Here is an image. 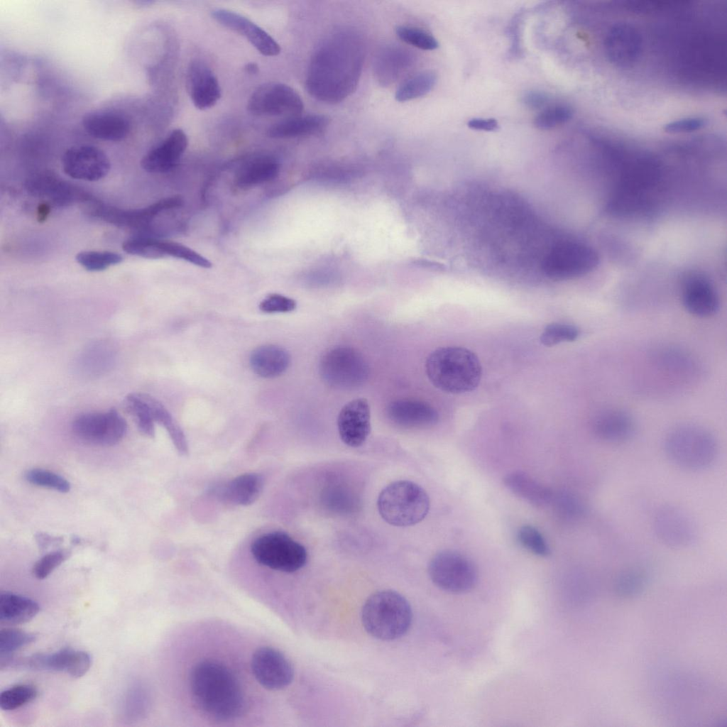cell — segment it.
I'll return each instance as SVG.
<instances>
[{"label":"cell","instance_id":"7c38bea8","mask_svg":"<svg viewBox=\"0 0 727 727\" xmlns=\"http://www.w3.org/2000/svg\"><path fill=\"white\" fill-rule=\"evenodd\" d=\"M72 432L80 440L101 447L112 446L125 436L127 424L116 410L86 412L75 418Z\"/></svg>","mask_w":727,"mask_h":727},{"label":"cell","instance_id":"5bb4252c","mask_svg":"<svg viewBox=\"0 0 727 727\" xmlns=\"http://www.w3.org/2000/svg\"><path fill=\"white\" fill-rule=\"evenodd\" d=\"M182 204L183 199L178 195L165 197L144 208L135 209L96 204L92 207L90 214L117 226L148 232L155 217L163 212L177 209Z\"/></svg>","mask_w":727,"mask_h":727},{"label":"cell","instance_id":"7bdbcfd3","mask_svg":"<svg viewBox=\"0 0 727 727\" xmlns=\"http://www.w3.org/2000/svg\"><path fill=\"white\" fill-rule=\"evenodd\" d=\"M579 334V329L574 325L552 323L544 329L540 336V341L545 346H552L561 342L574 341Z\"/></svg>","mask_w":727,"mask_h":727},{"label":"cell","instance_id":"44dd1931","mask_svg":"<svg viewBox=\"0 0 727 727\" xmlns=\"http://www.w3.org/2000/svg\"><path fill=\"white\" fill-rule=\"evenodd\" d=\"M340 439L347 446L358 447L368 438L371 431L369 404L365 398H356L341 409L337 418Z\"/></svg>","mask_w":727,"mask_h":727},{"label":"cell","instance_id":"680465c9","mask_svg":"<svg viewBox=\"0 0 727 727\" xmlns=\"http://www.w3.org/2000/svg\"><path fill=\"white\" fill-rule=\"evenodd\" d=\"M49 205L48 204H42L38 207V219L40 220L45 219L49 213Z\"/></svg>","mask_w":727,"mask_h":727},{"label":"cell","instance_id":"8992f818","mask_svg":"<svg viewBox=\"0 0 727 727\" xmlns=\"http://www.w3.org/2000/svg\"><path fill=\"white\" fill-rule=\"evenodd\" d=\"M664 448L671 462L688 471L709 468L718 454L714 436L705 428L694 425L677 426L669 431L665 439Z\"/></svg>","mask_w":727,"mask_h":727},{"label":"cell","instance_id":"60d3db41","mask_svg":"<svg viewBox=\"0 0 727 727\" xmlns=\"http://www.w3.org/2000/svg\"><path fill=\"white\" fill-rule=\"evenodd\" d=\"M37 689L31 684H18L3 691L0 695L1 709L14 710L28 704L37 696Z\"/></svg>","mask_w":727,"mask_h":727},{"label":"cell","instance_id":"603a6c76","mask_svg":"<svg viewBox=\"0 0 727 727\" xmlns=\"http://www.w3.org/2000/svg\"><path fill=\"white\" fill-rule=\"evenodd\" d=\"M187 144L185 133L180 129H174L144 155L141 161V167L151 173L168 172L178 163Z\"/></svg>","mask_w":727,"mask_h":727},{"label":"cell","instance_id":"9c48e42d","mask_svg":"<svg viewBox=\"0 0 727 727\" xmlns=\"http://www.w3.org/2000/svg\"><path fill=\"white\" fill-rule=\"evenodd\" d=\"M251 552L258 564L286 573L300 569L307 560L305 547L283 532L259 536L252 542Z\"/></svg>","mask_w":727,"mask_h":727},{"label":"cell","instance_id":"52a82bcc","mask_svg":"<svg viewBox=\"0 0 727 727\" xmlns=\"http://www.w3.org/2000/svg\"><path fill=\"white\" fill-rule=\"evenodd\" d=\"M377 507L388 524L407 527L421 522L430 509V498L418 484L400 480L390 483L380 493Z\"/></svg>","mask_w":727,"mask_h":727},{"label":"cell","instance_id":"7402d4cb","mask_svg":"<svg viewBox=\"0 0 727 727\" xmlns=\"http://www.w3.org/2000/svg\"><path fill=\"white\" fill-rule=\"evenodd\" d=\"M186 85L193 104L200 110L214 106L222 96L217 77L212 69L199 60L190 62L186 73Z\"/></svg>","mask_w":727,"mask_h":727},{"label":"cell","instance_id":"f1b7e54d","mask_svg":"<svg viewBox=\"0 0 727 727\" xmlns=\"http://www.w3.org/2000/svg\"><path fill=\"white\" fill-rule=\"evenodd\" d=\"M280 171L278 160L270 155H257L244 161L238 168L234 183L241 189H248L274 180Z\"/></svg>","mask_w":727,"mask_h":727},{"label":"cell","instance_id":"9f6ffc18","mask_svg":"<svg viewBox=\"0 0 727 727\" xmlns=\"http://www.w3.org/2000/svg\"><path fill=\"white\" fill-rule=\"evenodd\" d=\"M469 128L484 131H494L498 129V123L493 118H474L467 122Z\"/></svg>","mask_w":727,"mask_h":727},{"label":"cell","instance_id":"30bf717a","mask_svg":"<svg viewBox=\"0 0 727 727\" xmlns=\"http://www.w3.org/2000/svg\"><path fill=\"white\" fill-rule=\"evenodd\" d=\"M319 373L329 386L338 389H354L362 386L369 376L364 356L349 346H337L322 356Z\"/></svg>","mask_w":727,"mask_h":727},{"label":"cell","instance_id":"d590c367","mask_svg":"<svg viewBox=\"0 0 727 727\" xmlns=\"http://www.w3.org/2000/svg\"><path fill=\"white\" fill-rule=\"evenodd\" d=\"M145 397L150 406L154 421L165 428L177 452L181 455H186L188 452V445L185 435L180 425L159 400L146 393H145Z\"/></svg>","mask_w":727,"mask_h":727},{"label":"cell","instance_id":"f907efd6","mask_svg":"<svg viewBox=\"0 0 727 727\" xmlns=\"http://www.w3.org/2000/svg\"><path fill=\"white\" fill-rule=\"evenodd\" d=\"M297 306L295 300L287 296L273 293L266 296L259 305L261 311L265 313L290 312Z\"/></svg>","mask_w":727,"mask_h":727},{"label":"cell","instance_id":"83f0119b","mask_svg":"<svg viewBox=\"0 0 727 727\" xmlns=\"http://www.w3.org/2000/svg\"><path fill=\"white\" fill-rule=\"evenodd\" d=\"M263 488L262 476L256 473H248L215 487L212 491L218 498L225 503L249 505L258 498Z\"/></svg>","mask_w":727,"mask_h":727},{"label":"cell","instance_id":"6da1fadb","mask_svg":"<svg viewBox=\"0 0 727 727\" xmlns=\"http://www.w3.org/2000/svg\"><path fill=\"white\" fill-rule=\"evenodd\" d=\"M364 58V42L357 31H335L317 45L311 57L306 77L307 92L326 103L343 101L356 89Z\"/></svg>","mask_w":727,"mask_h":727},{"label":"cell","instance_id":"cb8c5ba5","mask_svg":"<svg viewBox=\"0 0 727 727\" xmlns=\"http://www.w3.org/2000/svg\"><path fill=\"white\" fill-rule=\"evenodd\" d=\"M641 48L640 33L628 23L613 26L605 39V50L609 60L623 67L630 66L637 61Z\"/></svg>","mask_w":727,"mask_h":727},{"label":"cell","instance_id":"bcb514c9","mask_svg":"<svg viewBox=\"0 0 727 727\" xmlns=\"http://www.w3.org/2000/svg\"><path fill=\"white\" fill-rule=\"evenodd\" d=\"M398 38L405 43L425 50L438 48L437 39L427 31L411 26H399L395 29Z\"/></svg>","mask_w":727,"mask_h":727},{"label":"cell","instance_id":"484cf974","mask_svg":"<svg viewBox=\"0 0 727 727\" xmlns=\"http://www.w3.org/2000/svg\"><path fill=\"white\" fill-rule=\"evenodd\" d=\"M386 414L393 423L405 428L427 427L439 420V414L432 405L417 400H394L388 405Z\"/></svg>","mask_w":727,"mask_h":727},{"label":"cell","instance_id":"ffe728a7","mask_svg":"<svg viewBox=\"0 0 727 727\" xmlns=\"http://www.w3.org/2000/svg\"><path fill=\"white\" fill-rule=\"evenodd\" d=\"M25 186L30 194L47 198L57 207H65L75 202L91 199L86 192L51 172H43L31 176Z\"/></svg>","mask_w":727,"mask_h":727},{"label":"cell","instance_id":"e0dca14e","mask_svg":"<svg viewBox=\"0 0 727 727\" xmlns=\"http://www.w3.org/2000/svg\"><path fill=\"white\" fill-rule=\"evenodd\" d=\"M251 666L257 682L270 690L286 687L294 677L293 668L288 660L280 652L270 647L256 650Z\"/></svg>","mask_w":727,"mask_h":727},{"label":"cell","instance_id":"816d5d0a","mask_svg":"<svg viewBox=\"0 0 727 727\" xmlns=\"http://www.w3.org/2000/svg\"><path fill=\"white\" fill-rule=\"evenodd\" d=\"M559 508L563 514L570 518H579L586 513L584 502L575 495L564 493L558 498Z\"/></svg>","mask_w":727,"mask_h":727},{"label":"cell","instance_id":"11a10c76","mask_svg":"<svg viewBox=\"0 0 727 727\" xmlns=\"http://www.w3.org/2000/svg\"><path fill=\"white\" fill-rule=\"evenodd\" d=\"M550 100V97L547 93L536 89L526 91L521 97L522 103L528 108L532 109L544 108Z\"/></svg>","mask_w":727,"mask_h":727},{"label":"cell","instance_id":"3957f363","mask_svg":"<svg viewBox=\"0 0 727 727\" xmlns=\"http://www.w3.org/2000/svg\"><path fill=\"white\" fill-rule=\"evenodd\" d=\"M425 370L436 388L452 394L474 390L482 374L477 356L466 348L454 346L433 351L426 360Z\"/></svg>","mask_w":727,"mask_h":727},{"label":"cell","instance_id":"7a4b0ae2","mask_svg":"<svg viewBox=\"0 0 727 727\" xmlns=\"http://www.w3.org/2000/svg\"><path fill=\"white\" fill-rule=\"evenodd\" d=\"M194 701L210 716L229 721L240 716L245 707L241 685L233 672L213 660L197 663L190 674Z\"/></svg>","mask_w":727,"mask_h":727},{"label":"cell","instance_id":"c3c4849f","mask_svg":"<svg viewBox=\"0 0 727 727\" xmlns=\"http://www.w3.org/2000/svg\"><path fill=\"white\" fill-rule=\"evenodd\" d=\"M70 555L68 550H58L50 552L40 558L33 566V574L38 579L48 576L58 567Z\"/></svg>","mask_w":727,"mask_h":727},{"label":"cell","instance_id":"d6a6232c","mask_svg":"<svg viewBox=\"0 0 727 727\" xmlns=\"http://www.w3.org/2000/svg\"><path fill=\"white\" fill-rule=\"evenodd\" d=\"M504 484L515 496L536 507L547 505L554 497L548 487L523 471H513L507 474Z\"/></svg>","mask_w":727,"mask_h":727},{"label":"cell","instance_id":"2e32d148","mask_svg":"<svg viewBox=\"0 0 727 727\" xmlns=\"http://www.w3.org/2000/svg\"><path fill=\"white\" fill-rule=\"evenodd\" d=\"M62 167L65 173L72 178L94 182L109 173L111 163L106 154L99 148L79 145L65 151Z\"/></svg>","mask_w":727,"mask_h":727},{"label":"cell","instance_id":"9a60e30c","mask_svg":"<svg viewBox=\"0 0 727 727\" xmlns=\"http://www.w3.org/2000/svg\"><path fill=\"white\" fill-rule=\"evenodd\" d=\"M652 528L662 543L673 548L689 547L698 537L697 527L692 516L674 505H664L656 510Z\"/></svg>","mask_w":727,"mask_h":727},{"label":"cell","instance_id":"d4e9b609","mask_svg":"<svg viewBox=\"0 0 727 727\" xmlns=\"http://www.w3.org/2000/svg\"><path fill=\"white\" fill-rule=\"evenodd\" d=\"M591 427L596 437L609 443L628 441L636 430L633 417L618 408H608L598 412L594 415Z\"/></svg>","mask_w":727,"mask_h":727},{"label":"cell","instance_id":"e575fe53","mask_svg":"<svg viewBox=\"0 0 727 727\" xmlns=\"http://www.w3.org/2000/svg\"><path fill=\"white\" fill-rule=\"evenodd\" d=\"M411 56L406 50L396 47L381 50L374 62L375 74L383 84L395 81L411 65Z\"/></svg>","mask_w":727,"mask_h":727},{"label":"cell","instance_id":"f546056e","mask_svg":"<svg viewBox=\"0 0 727 727\" xmlns=\"http://www.w3.org/2000/svg\"><path fill=\"white\" fill-rule=\"evenodd\" d=\"M116 351L106 341H97L86 346L76 361L80 374L92 378L102 376L111 369L115 362Z\"/></svg>","mask_w":727,"mask_h":727},{"label":"cell","instance_id":"8d00e7d4","mask_svg":"<svg viewBox=\"0 0 727 727\" xmlns=\"http://www.w3.org/2000/svg\"><path fill=\"white\" fill-rule=\"evenodd\" d=\"M124 407L134 419L138 430L144 435L153 437L155 435L154 420L145 393H133L124 399Z\"/></svg>","mask_w":727,"mask_h":727},{"label":"cell","instance_id":"ac0fdd59","mask_svg":"<svg viewBox=\"0 0 727 727\" xmlns=\"http://www.w3.org/2000/svg\"><path fill=\"white\" fill-rule=\"evenodd\" d=\"M212 18L219 24L243 35L262 55L276 56L280 52V45L262 28L248 18L225 9L212 11Z\"/></svg>","mask_w":727,"mask_h":727},{"label":"cell","instance_id":"5b68a950","mask_svg":"<svg viewBox=\"0 0 727 727\" xmlns=\"http://www.w3.org/2000/svg\"><path fill=\"white\" fill-rule=\"evenodd\" d=\"M412 618L408 601L399 593L384 590L372 594L365 602L361 620L366 631L376 638H398L409 629Z\"/></svg>","mask_w":727,"mask_h":727},{"label":"cell","instance_id":"836d02e7","mask_svg":"<svg viewBox=\"0 0 727 727\" xmlns=\"http://www.w3.org/2000/svg\"><path fill=\"white\" fill-rule=\"evenodd\" d=\"M39 611L38 603L31 598L9 592L0 594V623L2 625H15L27 623Z\"/></svg>","mask_w":727,"mask_h":727},{"label":"cell","instance_id":"b9f144b4","mask_svg":"<svg viewBox=\"0 0 727 727\" xmlns=\"http://www.w3.org/2000/svg\"><path fill=\"white\" fill-rule=\"evenodd\" d=\"M160 245L165 257L171 256L182 259L204 268L212 267V263L207 258L183 244L175 241L160 240Z\"/></svg>","mask_w":727,"mask_h":727},{"label":"cell","instance_id":"7dc6e473","mask_svg":"<svg viewBox=\"0 0 727 727\" xmlns=\"http://www.w3.org/2000/svg\"><path fill=\"white\" fill-rule=\"evenodd\" d=\"M36 636L20 629L6 628L0 631V655H11L33 643Z\"/></svg>","mask_w":727,"mask_h":727},{"label":"cell","instance_id":"ba28073f","mask_svg":"<svg viewBox=\"0 0 727 727\" xmlns=\"http://www.w3.org/2000/svg\"><path fill=\"white\" fill-rule=\"evenodd\" d=\"M599 258L589 246L565 236L551 249L543 268L544 277L563 280L583 276L594 270Z\"/></svg>","mask_w":727,"mask_h":727},{"label":"cell","instance_id":"277c9868","mask_svg":"<svg viewBox=\"0 0 727 727\" xmlns=\"http://www.w3.org/2000/svg\"><path fill=\"white\" fill-rule=\"evenodd\" d=\"M662 173L657 162L638 158L623 169L613 192L608 210L617 214H632L648 210L660 185Z\"/></svg>","mask_w":727,"mask_h":727},{"label":"cell","instance_id":"74e56055","mask_svg":"<svg viewBox=\"0 0 727 727\" xmlns=\"http://www.w3.org/2000/svg\"><path fill=\"white\" fill-rule=\"evenodd\" d=\"M437 80L434 72H421L405 81L397 89L395 98L398 102H403L422 97L432 89Z\"/></svg>","mask_w":727,"mask_h":727},{"label":"cell","instance_id":"ab89813d","mask_svg":"<svg viewBox=\"0 0 727 727\" xmlns=\"http://www.w3.org/2000/svg\"><path fill=\"white\" fill-rule=\"evenodd\" d=\"M573 115L572 109L565 104H555L541 110L534 119V125L542 130L553 129L568 121Z\"/></svg>","mask_w":727,"mask_h":727},{"label":"cell","instance_id":"6f0895ef","mask_svg":"<svg viewBox=\"0 0 727 727\" xmlns=\"http://www.w3.org/2000/svg\"><path fill=\"white\" fill-rule=\"evenodd\" d=\"M35 538L39 548L42 550H46L50 546L58 545L63 540L62 537L42 532L37 533Z\"/></svg>","mask_w":727,"mask_h":727},{"label":"cell","instance_id":"f6af8a7d","mask_svg":"<svg viewBox=\"0 0 727 727\" xmlns=\"http://www.w3.org/2000/svg\"><path fill=\"white\" fill-rule=\"evenodd\" d=\"M517 537L522 547L535 555L547 557L550 553L545 537L532 525L522 526L518 531Z\"/></svg>","mask_w":727,"mask_h":727},{"label":"cell","instance_id":"d6986e66","mask_svg":"<svg viewBox=\"0 0 727 727\" xmlns=\"http://www.w3.org/2000/svg\"><path fill=\"white\" fill-rule=\"evenodd\" d=\"M681 297L685 310L697 317H712L720 307L716 288L709 279L699 274L693 273L685 278Z\"/></svg>","mask_w":727,"mask_h":727},{"label":"cell","instance_id":"4dcf8cb0","mask_svg":"<svg viewBox=\"0 0 727 727\" xmlns=\"http://www.w3.org/2000/svg\"><path fill=\"white\" fill-rule=\"evenodd\" d=\"M329 118L322 114H310L285 118L271 125L266 131L272 138H289L321 133L328 126Z\"/></svg>","mask_w":727,"mask_h":727},{"label":"cell","instance_id":"4316f807","mask_svg":"<svg viewBox=\"0 0 727 727\" xmlns=\"http://www.w3.org/2000/svg\"><path fill=\"white\" fill-rule=\"evenodd\" d=\"M84 131L91 136L106 141H120L131 131L129 121L124 116L111 111H91L82 119Z\"/></svg>","mask_w":727,"mask_h":727},{"label":"cell","instance_id":"681fc988","mask_svg":"<svg viewBox=\"0 0 727 727\" xmlns=\"http://www.w3.org/2000/svg\"><path fill=\"white\" fill-rule=\"evenodd\" d=\"M524 12H517L507 28V34L510 40V47L508 50V57L513 59L519 58L523 55V46L521 43V30L523 22Z\"/></svg>","mask_w":727,"mask_h":727},{"label":"cell","instance_id":"8fae6325","mask_svg":"<svg viewBox=\"0 0 727 727\" xmlns=\"http://www.w3.org/2000/svg\"><path fill=\"white\" fill-rule=\"evenodd\" d=\"M428 573L437 586L454 594L470 591L478 580L474 562L453 550H444L435 554L429 564Z\"/></svg>","mask_w":727,"mask_h":727},{"label":"cell","instance_id":"f5cc1de1","mask_svg":"<svg viewBox=\"0 0 727 727\" xmlns=\"http://www.w3.org/2000/svg\"><path fill=\"white\" fill-rule=\"evenodd\" d=\"M707 124V120L702 117L687 118L667 124L664 130L667 133H688L699 130Z\"/></svg>","mask_w":727,"mask_h":727},{"label":"cell","instance_id":"ee69618b","mask_svg":"<svg viewBox=\"0 0 727 727\" xmlns=\"http://www.w3.org/2000/svg\"><path fill=\"white\" fill-rule=\"evenodd\" d=\"M25 479L31 484L52 488L61 493H67L70 490V484L67 479L48 470H28L25 474Z\"/></svg>","mask_w":727,"mask_h":727},{"label":"cell","instance_id":"f35d334b","mask_svg":"<svg viewBox=\"0 0 727 727\" xmlns=\"http://www.w3.org/2000/svg\"><path fill=\"white\" fill-rule=\"evenodd\" d=\"M75 258L84 269L92 272L105 270L123 260L121 254L108 251H84L79 252Z\"/></svg>","mask_w":727,"mask_h":727},{"label":"cell","instance_id":"91938a15","mask_svg":"<svg viewBox=\"0 0 727 727\" xmlns=\"http://www.w3.org/2000/svg\"><path fill=\"white\" fill-rule=\"evenodd\" d=\"M246 70L250 74H255L258 71V67L254 63H250L246 65Z\"/></svg>","mask_w":727,"mask_h":727},{"label":"cell","instance_id":"1f68e13d","mask_svg":"<svg viewBox=\"0 0 727 727\" xmlns=\"http://www.w3.org/2000/svg\"><path fill=\"white\" fill-rule=\"evenodd\" d=\"M290 362L288 352L283 347L273 344L257 347L250 356V365L253 371L265 378L280 376L287 370Z\"/></svg>","mask_w":727,"mask_h":727},{"label":"cell","instance_id":"4fadbf2b","mask_svg":"<svg viewBox=\"0 0 727 727\" xmlns=\"http://www.w3.org/2000/svg\"><path fill=\"white\" fill-rule=\"evenodd\" d=\"M248 111L257 116H300L304 109L299 94L291 87L279 82H269L258 87L247 104Z\"/></svg>","mask_w":727,"mask_h":727},{"label":"cell","instance_id":"db71d44e","mask_svg":"<svg viewBox=\"0 0 727 727\" xmlns=\"http://www.w3.org/2000/svg\"><path fill=\"white\" fill-rule=\"evenodd\" d=\"M91 665V657L84 651L73 650L66 672L74 678L82 677L89 670Z\"/></svg>","mask_w":727,"mask_h":727}]
</instances>
